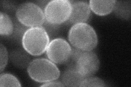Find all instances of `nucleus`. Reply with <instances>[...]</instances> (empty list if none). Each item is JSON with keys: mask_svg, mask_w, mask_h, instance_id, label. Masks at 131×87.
Segmentation results:
<instances>
[{"mask_svg": "<svg viewBox=\"0 0 131 87\" xmlns=\"http://www.w3.org/2000/svg\"><path fill=\"white\" fill-rule=\"evenodd\" d=\"M68 40L73 47L84 51H91L98 44L95 30L86 23L74 24L69 31Z\"/></svg>", "mask_w": 131, "mask_h": 87, "instance_id": "1", "label": "nucleus"}, {"mask_svg": "<svg viewBox=\"0 0 131 87\" xmlns=\"http://www.w3.org/2000/svg\"><path fill=\"white\" fill-rule=\"evenodd\" d=\"M50 38L43 26L27 29L22 39L23 48L32 56H39L46 51Z\"/></svg>", "mask_w": 131, "mask_h": 87, "instance_id": "2", "label": "nucleus"}, {"mask_svg": "<svg viewBox=\"0 0 131 87\" xmlns=\"http://www.w3.org/2000/svg\"><path fill=\"white\" fill-rule=\"evenodd\" d=\"M27 71L32 80L39 83L55 81L60 76V71L56 64L44 58L31 60L27 68Z\"/></svg>", "mask_w": 131, "mask_h": 87, "instance_id": "3", "label": "nucleus"}, {"mask_svg": "<svg viewBox=\"0 0 131 87\" xmlns=\"http://www.w3.org/2000/svg\"><path fill=\"white\" fill-rule=\"evenodd\" d=\"M15 14L16 19L28 28L42 26L46 21L44 11L33 2L21 3L18 7Z\"/></svg>", "mask_w": 131, "mask_h": 87, "instance_id": "4", "label": "nucleus"}, {"mask_svg": "<svg viewBox=\"0 0 131 87\" xmlns=\"http://www.w3.org/2000/svg\"><path fill=\"white\" fill-rule=\"evenodd\" d=\"M72 12L68 0H52L48 2L44 10L46 20L49 23L60 24L67 22Z\"/></svg>", "mask_w": 131, "mask_h": 87, "instance_id": "5", "label": "nucleus"}, {"mask_svg": "<svg viewBox=\"0 0 131 87\" xmlns=\"http://www.w3.org/2000/svg\"><path fill=\"white\" fill-rule=\"evenodd\" d=\"M72 48L67 41L61 38L52 39L46 50L47 56L49 60L56 64H64L69 59Z\"/></svg>", "mask_w": 131, "mask_h": 87, "instance_id": "6", "label": "nucleus"}, {"mask_svg": "<svg viewBox=\"0 0 131 87\" xmlns=\"http://www.w3.org/2000/svg\"><path fill=\"white\" fill-rule=\"evenodd\" d=\"M100 66V59L95 52L82 51L77 58L74 68L85 78L93 76L99 70Z\"/></svg>", "mask_w": 131, "mask_h": 87, "instance_id": "7", "label": "nucleus"}, {"mask_svg": "<svg viewBox=\"0 0 131 87\" xmlns=\"http://www.w3.org/2000/svg\"><path fill=\"white\" fill-rule=\"evenodd\" d=\"M72 12L67 22L69 24L85 23L91 15V9L86 1H70Z\"/></svg>", "mask_w": 131, "mask_h": 87, "instance_id": "8", "label": "nucleus"}, {"mask_svg": "<svg viewBox=\"0 0 131 87\" xmlns=\"http://www.w3.org/2000/svg\"><path fill=\"white\" fill-rule=\"evenodd\" d=\"M30 54L24 49L16 48L12 50L9 55L11 63L15 67L20 69L27 68L31 61Z\"/></svg>", "mask_w": 131, "mask_h": 87, "instance_id": "9", "label": "nucleus"}, {"mask_svg": "<svg viewBox=\"0 0 131 87\" xmlns=\"http://www.w3.org/2000/svg\"><path fill=\"white\" fill-rule=\"evenodd\" d=\"M115 2L114 0H91L89 1V6L95 14L105 16L112 13Z\"/></svg>", "mask_w": 131, "mask_h": 87, "instance_id": "10", "label": "nucleus"}, {"mask_svg": "<svg viewBox=\"0 0 131 87\" xmlns=\"http://www.w3.org/2000/svg\"><path fill=\"white\" fill-rule=\"evenodd\" d=\"M84 78L75 68L68 67L61 75V82L66 86H80Z\"/></svg>", "mask_w": 131, "mask_h": 87, "instance_id": "11", "label": "nucleus"}, {"mask_svg": "<svg viewBox=\"0 0 131 87\" xmlns=\"http://www.w3.org/2000/svg\"><path fill=\"white\" fill-rule=\"evenodd\" d=\"M117 18L124 20H129L131 16L130 1H116L113 9Z\"/></svg>", "mask_w": 131, "mask_h": 87, "instance_id": "12", "label": "nucleus"}, {"mask_svg": "<svg viewBox=\"0 0 131 87\" xmlns=\"http://www.w3.org/2000/svg\"><path fill=\"white\" fill-rule=\"evenodd\" d=\"M0 14V34L4 36H10L13 34L14 31L13 21L5 12L1 11Z\"/></svg>", "mask_w": 131, "mask_h": 87, "instance_id": "13", "label": "nucleus"}, {"mask_svg": "<svg viewBox=\"0 0 131 87\" xmlns=\"http://www.w3.org/2000/svg\"><path fill=\"white\" fill-rule=\"evenodd\" d=\"M19 80L13 74L3 73L0 74V86H21Z\"/></svg>", "mask_w": 131, "mask_h": 87, "instance_id": "14", "label": "nucleus"}, {"mask_svg": "<svg viewBox=\"0 0 131 87\" xmlns=\"http://www.w3.org/2000/svg\"><path fill=\"white\" fill-rule=\"evenodd\" d=\"M14 22V31L12 37L18 43H22L23 37L25 33L29 28L20 23L18 20H15Z\"/></svg>", "mask_w": 131, "mask_h": 87, "instance_id": "15", "label": "nucleus"}, {"mask_svg": "<svg viewBox=\"0 0 131 87\" xmlns=\"http://www.w3.org/2000/svg\"><path fill=\"white\" fill-rule=\"evenodd\" d=\"M106 86L105 82L97 77H89L85 78L82 81L80 86H100L103 87Z\"/></svg>", "mask_w": 131, "mask_h": 87, "instance_id": "16", "label": "nucleus"}, {"mask_svg": "<svg viewBox=\"0 0 131 87\" xmlns=\"http://www.w3.org/2000/svg\"><path fill=\"white\" fill-rule=\"evenodd\" d=\"M42 26L44 27L45 30L47 32L50 39L52 38V37L56 36L60 28V24L49 23L48 21H47L46 20L45 21V22L44 23Z\"/></svg>", "mask_w": 131, "mask_h": 87, "instance_id": "17", "label": "nucleus"}, {"mask_svg": "<svg viewBox=\"0 0 131 87\" xmlns=\"http://www.w3.org/2000/svg\"><path fill=\"white\" fill-rule=\"evenodd\" d=\"M0 71L2 72L8 63L9 55L6 47L2 44L0 46Z\"/></svg>", "mask_w": 131, "mask_h": 87, "instance_id": "18", "label": "nucleus"}, {"mask_svg": "<svg viewBox=\"0 0 131 87\" xmlns=\"http://www.w3.org/2000/svg\"><path fill=\"white\" fill-rule=\"evenodd\" d=\"M1 6L4 9L8 11H13L14 10H16L17 9V6L14 3V2L10 1H1Z\"/></svg>", "mask_w": 131, "mask_h": 87, "instance_id": "19", "label": "nucleus"}, {"mask_svg": "<svg viewBox=\"0 0 131 87\" xmlns=\"http://www.w3.org/2000/svg\"><path fill=\"white\" fill-rule=\"evenodd\" d=\"M40 86H64V85L62 83V82L52 81L45 83L44 84L41 85Z\"/></svg>", "mask_w": 131, "mask_h": 87, "instance_id": "20", "label": "nucleus"}, {"mask_svg": "<svg viewBox=\"0 0 131 87\" xmlns=\"http://www.w3.org/2000/svg\"><path fill=\"white\" fill-rule=\"evenodd\" d=\"M49 2V1H45V0H43V1H36L35 2V3L38 6L41 8V9H42L44 11Z\"/></svg>", "mask_w": 131, "mask_h": 87, "instance_id": "21", "label": "nucleus"}]
</instances>
